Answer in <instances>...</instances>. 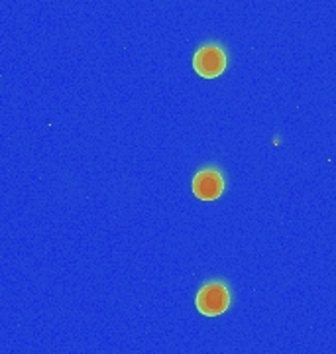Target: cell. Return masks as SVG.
<instances>
[{
	"instance_id": "7a4b0ae2",
	"label": "cell",
	"mask_w": 336,
	"mask_h": 354,
	"mask_svg": "<svg viewBox=\"0 0 336 354\" xmlns=\"http://www.w3.org/2000/svg\"><path fill=\"white\" fill-rule=\"evenodd\" d=\"M193 69L203 79H216L226 69V53L216 44H207L197 50L193 57Z\"/></svg>"
},
{
	"instance_id": "3957f363",
	"label": "cell",
	"mask_w": 336,
	"mask_h": 354,
	"mask_svg": "<svg viewBox=\"0 0 336 354\" xmlns=\"http://www.w3.org/2000/svg\"><path fill=\"white\" fill-rule=\"evenodd\" d=\"M224 191V179L216 167H205L193 179V193L200 201H216Z\"/></svg>"
},
{
	"instance_id": "6da1fadb",
	"label": "cell",
	"mask_w": 336,
	"mask_h": 354,
	"mask_svg": "<svg viewBox=\"0 0 336 354\" xmlns=\"http://www.w3.org/2000/svg\"><path fill=\"white\" fill-rule=\"evenodd\" d=\"M195 305L203 315H223L224 311L230 307V291L221 281H209L197 293Z\"/></svg>"
}]
</instances>
